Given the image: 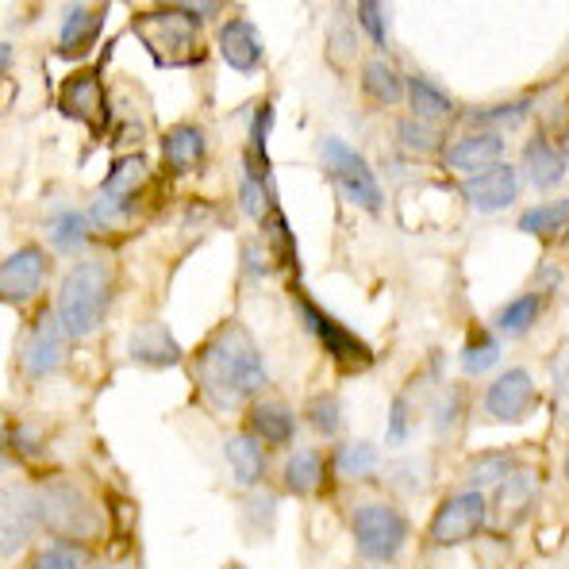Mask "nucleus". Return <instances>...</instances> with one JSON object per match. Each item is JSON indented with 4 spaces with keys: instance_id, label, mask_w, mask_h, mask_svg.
Segmentation results:
<instances>
[{
    "instance_id": "0eeeda50",
    "label": "nucleus",
    "mask_w": 569,
    "mask_h": 569,
    "mask_svg": "<svg viewBox=\"0 0 569 569\" xmlns=\"http://www.w3.org/2000/svg\"><path fill=\"white\" fill-rule=\"evenodd\" d=\"M150 178V162L142 154H128L116 158V166L108 170V178L100 181V192L93 200V220L100 223H123L131 212H136L142 189H147Z\"/></svg>"
},
{
    "instance_id": "f8f14e48",
    "label": "nucleus",
    "mask_w": 569,
    "mask_h": 569,
    "mask_svg": "<svg viewBox=\"0 0 569 569\" xmlns=\"http://www.w3.org/2000/svg\"><path fill=\"white\" fill-rule=\"evenodd\" d=\"M535 497H539V473L520 466V470L512 477H505V481L497 485V492H492V500H489L492 527H500V531H520L535 508Z\"/></svg>"
},
{
    "instance_id": "a18cd8bd",
    "label": "nucleus",
    "mask_w": 569,
    "mask_h": 569,
    "mask_svg": "<svg viewBox=\"0 0 569 569\" xmlns=\"http://www.w3.org/2000/svg\"><path fill=\"white\" fill-rule=\"evenodd\" d=\"M558 147H562L566 162H569V128H562V136H558Z\"/></svg>"
},
{
    "instance_id": "cd10ccee",
    "label": "nucleus",
    "mask_w": 569,
    "mask_h": 569,
    "mask_svg": "<svg viewBox=\"0 0 569 569\" xmlns=\"http://www.w3.org/2000/svg\"><path fill=\"white\" fill-rule=\"evenodd\" d=\"M516 228H520L523 236H535V239H542V242L562 239L566 231H569V197H558V200H547V204L527 208Z\"/></svg>"
},
{
    "instance_id": "b1692460",
    "label": "nucleus",
    "mask_w": 569,
    "mask_h": 569,
    "mask_svg": "<svg viewBox=\"0 0 569 569\" xmlns=\"http://www.w3.org/2000/svg\"><path fill=\"white\" fill-rule=\"evenodd\" d=\"M208 154V139L200 123H178L162 136V158L173 173H192Z\"/></svg>"
},
{
    "instance_id": "4c0bfd02",
    "label": "nucleus",
    "mask_w": 569,
    "mask_h": 569,
    "mask_svg": "<svg viewBox=\"0 0 569 569\" xmlns=\"http://www.w3.org/2000/svg\"><path fill=\"white\" fill-rule=\"evenodd\" d=\"M86 566V547L73 539H54L43 550H36L31 569H81Z\"/></svg>"
},
{
    "instance_id": "72a5a7b5",
    "label": "nucleus",
    "mask_w": 569,
    "mask_h": 569,
    "mask_svg": "<svg viewBox=\"0 0 569 569\" xmlns=\"http://www.w3.org/2000/svg\"><path fill=\"white\" fill-rule=\"evenodd\" d=\"M378 462H381L378 447L362 439H350L335 450V470L347 477V481H366V477H373L378 473Z\"/></svg>"
},
{
    "instance_id": "412c9836",
    "label": "nucleus",
    "mask_w": 569,
    "mask_h": 569,
    "mask_svg": "<svg viewBox=\"0 0 569 569\" xmlns=\"http://www.w3.org/2000/svg\"><path fill=\"white\" fill-rule=\"evenodd\" d=\"M247 431L254 435L262 447H292L297 439V416L284 400H254L247 412Z\"/></svg>"
},
{
    "instance_id": "7ed1b4c3",
    "label": "nucleus",
    "mask_w": 569,
    "mask_h": 569,
    "mask_svg": "<svg viewBox=\"0 0 569 569\" xmlns=\"http://www.w3.org/2000/svg\"><path fill=\"white\" fill-rule=\"evenodd\" d=\"M108 308H112V270L100 258H81L66 270V278L58 281V300L54 312L62 320L66 335L86 339L104 323Z\"/></svg>"
},
{
    "instance_id": "f257e3e1",
    "label": "nucleus",
    "mask_w": 569,
    "mask_h": 569,
    "mask_svg": "<svg viewBox=\"0 0 569 569\" xmlns=\"http://www.w3.org/2000/svg\"><path fill=\"white\" fill-rule=\"evenodd\" d=\"M192 373H197L200 397H204L216 412H236V408L250 405V400L270 385L266 358H262V350H258L254 335L236 320L208 335Z\"/></svg>"
},
{
    "instance_id": "9d476101",
    "label": "nucleus",
    "mask_w": 569,
    "mask_h": 569,
    "mask_svg": "<svg viewBox=\"0 0 569 569\" xmlns=\"http://www.w3.org/2000/svg\"><path fill=\"white\" fill-rule=\"evenodd\" d=\"M62 358H66V328H62V320H58V312H43L20 347L23 378H31V381L50 378V373L62 366Z\"/></svg>"
},
{
    "instance_id": "f704fd0d",
    "label": "nucleus",
    "mask_w": 569,
    "mask_h": 569,
    "mask_svg": "<svg viewBox=\"0 0 569 569\" xmlns=\"http://www.w3.org/2000/svg\"><path fill=\"white\" fill-rule=\"evenodd\" d=\"M89 236H93V216H86V212H62L50 223V242H54V250H62V254L81 250L89 242Z\"/></svg>"
},
{
    "instance_id": "a211bd4d",
    "label": "nucleus",
    "mask_w": 569,
    "mask_h": 569,
    "mask_svg": "<svg viewBox=\"0 0 569 569\" xmlns=\"http://www.w3.org/2000/svg\"><path fill=\"white\" fill-rule=\"evenodd\" d=\"M566 154L558 147V139H550L547 131H531V139L523 142V178L531 189L550 192L566 181Z\"/></svg>"
},
{
    "instance_id": "6e6552de",
    "label": "nucleus",
    "mask_w": 569,
    "mask_h": 569,
    "mask_svg": "<svg viewBox=\"0 0 569 569\" xmlns=\"http://www.w3.org/2000/svg\"><path fill=\"white\" fill-rule=\"evenodd\" d=\"M489 523V500L481 497L477 489H462L450 492L439 508L427 520V539L435 547H458V542H470L485 531Z\"/></svg>"
},
{
    "instance_id": "393cba45",
    "label": "nucleus",
    "mask_w": 569,
    "mask_h": 569,
    "mask_svg": "<svg viewBox=\"0 0 569 569\" xmlns=\"http://www.w3.org/2000/svg\"><path fill=\"white\" fill-rule=\"evenodd\" d=\"M270 128H273V104H262L250 112V131H247V150H242V173H254V178L270 181Z\"/></svg>"
},
{
    "instance_id": "ea45409f",
    "label": "nucleus",
    "mask_w": 569,
    "mask_h": 569,
    "mask_svg": "<svg viewBox=\"0 0 569 569\" xmlns=\"http://www.w3.org/2000/svg\"><path fill=\"white\" fill-rule=\"evenodd\" d=\"M550 381H555V420L569 427V342L550 355Z\"/></svg>"
},
{
    "instance_id": "c9c22d12",
    "label": "nucleus",
    "mask_w": 569,
    "mask_h": 569,
    "mask_svg": "<svg viewBox=\"0 0 569 569\" xmlns=\"http://www.w3.org/2000/svg\"><path fill=\"white\" fill-rule=\"evenodd\" d=\"M262 228H266V236H270V262L278 266V270L297 273V270H300V262H297V239H292L289 223H284L281 204L273 208V212H270V220H266Z\"/></svg>"
},
{
    "instance_id": "c85d7f7f",
    "label": "nucleus",
    "mask_w": 569,
    "mask_h": 569,
    "mask_svg": "<svg viewBox=\"0 0 569 569\" xmlns=\"http://www.w3.org/2000/svg\"><path fill=\"white\" fill-rule=\"evenodd\" d=\"M542 308H547V297H542L539 289L520 292V297L508 300V305L492 316V328H497L500 335H516V339H520V335H527L535 323L542 320Z\"/></svg>"
},
{
    "instance_id": "2f4dec72",
    "label": "nucleus",
    "mask_w": 569,
    "mask_h": 569,
    "mask_svg": "<svg viewBox=\"0 0 569 569\" xmlns=\"http://www.w3.org/2000/svg\"><path fill=\"white\" fill-rule=\"evenodd\" d=\"M500 355H505V347H500L497 331L473 328L462 342V370L470 373V378H485V373L497 370Z\"/></svg>"
},
{
    "instance_id": "49530a36",
    "label": "nucleus",
    "mask_w": 569,
    "mask_h": 569,
    "mask_svg": "<svg viewBox=\"0 0 569 569\" xmlns=\"http://www.w3.org/2000/svg\"><path fill=\"white\" fill-rule=\"evenodd\" d=\"M566 477H569V455H566Z\"/></svg>"
},
{
    "instance_id": "a878e982",
    "label": "nucleus",
    "mask_w": 569,
    "mask_h": 569,
    "mask_svg": "<svg viewBox=\"0 0 569 569\" xmlns=\"http://www.w3.org/2000/svg\"><path fill=\"white\" fill-rule=\"evenodd\" d=\"M362 93L381 108H392L400 100H408V78L385 58H370L362 66Z\"/></svg>"
},
{
    "instance_id": "c756f323",
    "label": "nucleus",
    "mask_w": 569,
    "mask_h": 569,
    "mask_svg": "<svg viewBox=\"0 0 569 569\" xmlns=\"http://www.w3.org/2000/svg\"><path fill=\"white\" fill-rule=\"evenodd\" d=\"M535 100L531 97H516V100H505V104H485V108H470L466 112V120L473 123L477 131H512L520 128V123L531 116Z\"/></svg>"
},
{
    "instance_id": "37998d69",
    "label": "nucleus",
    "mask_w": 569,
    "mask_h": 569,
    "mask_svg": "<svg viewBox=\"0 0 569 569\" xmlns=\"http://www.w3.org/2000/svg\"><path fill=\"white\" fill-rule=\"evenodd\" d=\"M389 447H400V442L408 439V400L405 397H392L389 405Z\"/></svg>"
},
{
    "instance_id": "4468645a",
    "label": "nucleus",
    "mask_w": 569,
    "mask_h": 569,
    "mask_svg": "<svg viewBox=\"0 0 569 569\" xmlns=\"http://www.w3.org/2000/svg\"><path fill=\"white\" fill-rule=\"evenodd\" d=\"M43 520V492H28V489H8L4 492V535H0V547H4V558H16L28 539L39 531Z\"/></svg>"
},
{
    "instance_id": "39448f33",
    "label": "nucleus",
    "mask_w": 569,
    "mask_h": 569,
    "mask_svg": "<svg viewBox=\"0 0 569 569\" xmlns=\"http://www.w3.org/2000/svg\"><path fill=\"white\" fill-rule=\"evenodd\" d=\"M320 162H323V170H328V178L335 181V189H339L350 204L362 208V212H370V216L385 212V189H381L378 173H373V166L366 162L347 139H339V136L323 139Z\"/></svg>"
},
{
    "instance_id": "473e14b6",
    "label": "nucleus",
    "mask_w": 569,
    "mask_h": 569,
    "mask_svg": "<svg viewBox=\"0 0 569 569\" xmlns=\"http://www.w3.org/2000/svg\"><path fill=\"white\" fill-rule=\"evenodd\" d=\"M305 420L323 439H339L342 427H347V408H342V400L335 392H316L305 405Z\"/></svg>"
},
{
    "instance_id": "bb28decb",
    "label": "nucleus",
    "mask_w": 569,
    "mask_h": 569,
    "mask_svg": "<svg viewBox=\"0 0 569 569\" xmlns=\"http://www.w3.org/2000/svg\"><path fill=\"white\" fill-rule=\"evenodd\" d=\"M408 108H412V116L423 123H442L458 112L455 100L447 97V89L420 78V73H408Z\"/></svg>"
},
{
    "instance_id": "423d86ee",
    "label": "nucleus",
    "mask_w": 569,
    "mask_h": 569,
    "mask_svg": "<svg viewBox=\"0 0 569 569\" xmlns=\"http://www.w3.org/2000/svg\"><path fill=\"white\" fill-rule=\"evenodd\" d=\"M297 312H300V323L308 328V335H312V339L328 350L342 373H350V378H355V373H362V370H370V366H373L370 342H362L355 331L347 328V323H339L335 316L323 312L312 297L297 292Z\"/></svg>"
},
{
    "instance_id": "aec40b11",
    "label": "nucleus",
    "mask_w": 569,
    "mask_h": 569,
    "mask_svg": "<svg viewBox=\"0 0 569 569\" xmlns=\"http://www.w3.org/2000/svg\"><path fill=\"white\" fill-rule=\"evenodd\" d=\"M58 112L70 116V120L89 123V128H100V123H104V89H100V73H93V70L73 73V78L62 86Z\"/></svg>"
},
{
    "instance_id": "c03bdc74",
    "label": "nucleus",
    "mask_w": 569,
    "mask_h": 569,
    "mask_svg": "<svg viewBox=\"0 0 569 569\" xmlns=\"http://www.w3.org/2000/svg\"><path fill=\"white\" fill-rule=\"evenodd\" d=\"M189 8L200 16V20H208V16H220V4H216V0H197V4H189Z\"/></svg>"
},
{
    "instance_id": "9b49d317",
    "label": "nucleus",
    "mask_w": 569,
    "mask_h": 569,
    "mask_svg": "<svg viewBox=\"0 0 569 569\" xmlns=\"http://www.w3.org/2000/svg\"><path fill=\"white\" fill-rule=\"evenodd\" d=\"M43 520H47V527L62 531L66 539L78 542L81 535L93 531L97 512L81 489H73V485H66V481H50L43 489Z\"/></svg>"
},
{
    "instance_id": "2eb2a0df",
    "label": "nucleus",
    "mask_w": 569,
    "mask_h": 569,
    "mask_svg": "<svg viewBox=\"0 0 569 569\" xmlns=\"http://www.w3.org/2000/svg\"><path fill=\"white\" fill-rule=\"evenodd\" d=\"M216 43H220V58L236 73H258L266 62V47L258 28L247 16H228V20L216 28Z\"/></svg>"
},
{
    "instance_id": "58836bf2",
    "label": "nucleus",
    "mask_w": 569,
    "mask_h": 569,
    "mask_svg": "<svg viewBox=\"0 0 569 569\" xmlns=\"http://www.w3.org/2000/svg\"><path fill=\"white\" fill-rule=\"evenodd\" d=\"M516 470H520V458L512 450H489L473 462V485H500Z\"/></svg>"
},
{
    "instance_id": "f3484780",
    "label": "nucleus",
    "mask_w": 569,
    "mask_h": 569,
    "mask_svg": "<svg viewBox=\"0 0 569 569\" xmlns=\"http://www.w3.org/2000/svg\"><path fill=\"white\" fill-rule=\"evenodd\" d=\"M500 154H505V136H497V131H466L442 150L450 170L466 173V178H477V173L500 166Z\"/></svg>"
},
{
    "instance_id": "6ab92c4d",
    "label": "nucleus",
    "mask_w": 569,
    "mask_h": 569,
    "mask_svg": "<svg viewBox=\"0 0 569 569\" xmlns=\"http://www.w3.org/2000/svg\"><path fill=\"white\" fill-rule=\"evenodd\" d=\"M104 16H108L104 4H73L62 20V31H58V54L70 58V62L86 58L89 50L97 47V36H100V28H104Z\"/></svg>"
},
{
    "instance_id": "ddd939ff",
    "label": "nucleus",
    "mask_w": 569,
    "mask_h": 569,
    "mask_svg": "<svg viewBox=\"0 0 569 569\" xmlns=\"http://www.w3.org/2000/svg\"><path fill=\"white\" fill-rule=\"evenodd\" d=\"M462 197L485 216L508 212V208L520 200V173H516V166L500 162V166H492V170L477 173V178H466Z\"/></svg>"
},
{
    "instance_id": "a19ab883",
    "label": "nucleus",
    "mask_w": 569,
    "mask_h": 569,
    "mask_svg": "<svg viewBox=\"0 0 569 569\" xmlns=\"http://www.w3.org/2000/svg\"><path fill=\"white\" fill-rule=\"evenodd\" d=\"M397 139L405 142L408 150H416V154H435V150L442 147V136H439V128L435 123H423V120H400L397 123ZM447 150V147H442Z\"/></svg>"
},
{
    "instance_id": "1a4fd4ad",
    "label": "nucleus",
    "mask_w": 569,
    "mask_h": 569,
    "mask_svg": "<svg viewBox=\"0 0 569 569\" xmlns=\"http://www.w3.org/2000/svg\"><path fill=\"white\" fill-rule=\"evenodd\" d=\"M535 405H539V385L523 366L497 373V381H489L485 389V412L497 423H520L535 412Z\"/></svg>"
},
{
    "instance_id": "4be33fe9",
    "label": "nucleus",
    "mask_w": 569,
    "mask_h": 569,
    "mask_svg": "<svg viewBox=\"0 0 569 569\" xmlns=\"http://www.w3.org/2000/svg\"><path fill=\"white\" fill-rule=\"evenodd\" d=\"M131 362L147 366V370H170V366L181 362V347L162 323H142L131 335V347H128Z\"/></svg>"
},
{
    "instance_id": "7c9ffc66",
    "label": "nucleus",
    "mask_w": 569,
    "mask_h": 569,
    "mask_svg": "<svg viewBox=\"0 0 569 569\" xmlns=\"http://www.w3.org/2000/svg\"><path fill=\"white\" fill-rule=\"evenodd\" d=\"M281 481L292 497H312L323 485V455L320 450H297V455L284 462Z\"/></svg>"
},
{
    "instance_id": "e433bc0d",
    "label": "nucleus",
    "mask_w": 569,
    "mask_h": 569,
    "mask_svg": "<svg viewBox=\"0 0 569 569\" xmlns=\"http://www.w3.org/2000/svg\"><path fill=\"white\" fill-rule=\"evenodd\" d=\"M273 520H278V497L273 492H254V497L242 500V531L247 539H266L273 531Z\"/></svg>"
},
{
    "instance_id": "5701e85b",
    "label": "nucleus",
    "mask_w": 569,
    "mask_h": 569,
    "mask_svg": "<svg viewBox=\"0 0 569 569\" xmlns=\"http://www.w3.org/2000/svg\"><path fill=\"white\" fill-rule=\"evenodd\" d=\"M228 466H231L236 485H242V489H258V485L266 481V473H270V455H266V447L254 439V435L239 431L228 439Z\"/></svg>"
},
{
    "instance_id": "dca6fc26",
    "label": "nucleus",
    "mask_w": 569,
    "mask_h": 569,
    "mask_svg": "<svg viewBox=\"0 0 569 569\" xmlns=\"http://www.w3.org/2000/svg\"><path fill=\"white\" fill-rule=\"evenodd\" d=\"M47 281V250L43 247H20L0 270V297L4 305H28Z\"/></svg>"
},
{
    "instance_id": "20e7f679",
    "label": "nucleus",
    "mask_w": 569,
    "mask_h": 569,
    "mask_svg": "<svg viewBox=\"0 0 569 569\" xmlns=\"http://www.w3.org/2000/svg\"><path fill=\"white\" fill-rule=\"evenodd\" d=\"M408 535V516L400 508L385 505V500H366L350 512V539H355V550L362 562L385 566L405 550Z\"/></svg>"
},
{
    "instance_id": "f03ea898",
    "label": "nucleus",
    "mask_w": 569,
    "mask_h": 569,
    "mask_svg": "<svg viewBox=\"0 0 569 569\" xmlns=\"http://www.w3.org/2000/svg\"><path fill=\"white\" fill-rule=\"evenodd\" d=\"M136 36L158 66H200L204 62V20L189 4H166L136 16Z\"/></svg>"
},
{
    "instance_id": "79ce46f5",
    "label": "nucleus",
    "mask_w": 569,
    "mask_h": 569,
    "mask_svg": "<svg viewBox=\"0 0 569 569\" xmlns=\"http://www.w3.org/2000/svg\"><path fill=\"white\" fill-rule=\"evenodd\" d=\"M358 28L378 50L389 47V20H385V4H378V0H362L358 4Z\"/></svg>"
}]
</instances>
